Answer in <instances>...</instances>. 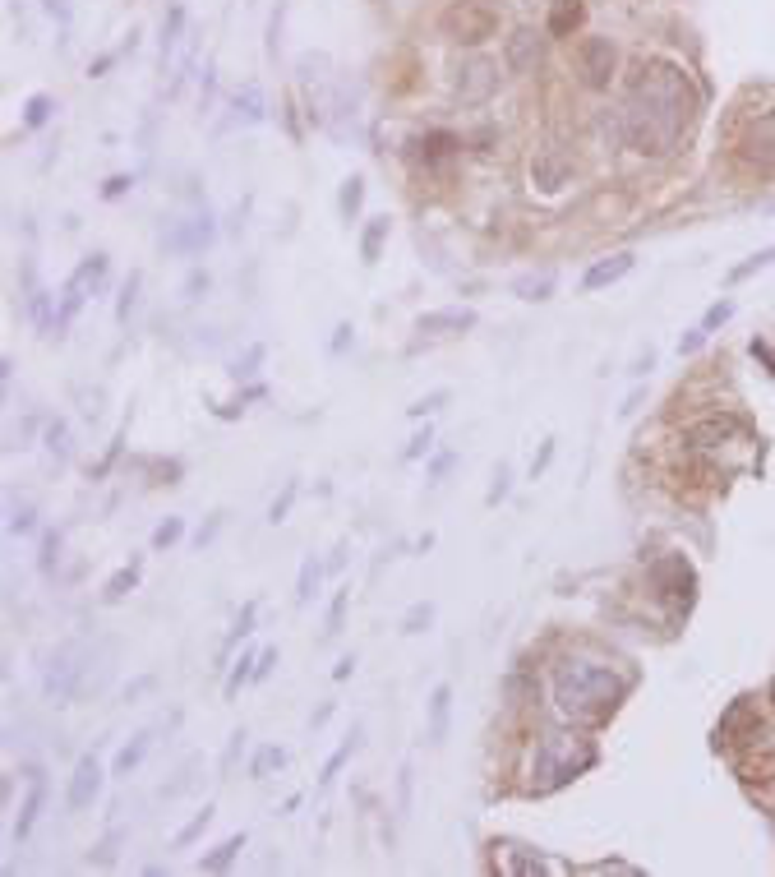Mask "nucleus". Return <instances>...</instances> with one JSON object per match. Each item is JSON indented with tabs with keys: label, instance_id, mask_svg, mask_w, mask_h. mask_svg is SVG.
I'll return each instance as SVG.
<instances>
[{
	"label": "nucleus",
	"instance_id": "obj_1",
	"mask_svg": "<svg viewBox=\"0 0 775 877\" xmlns=\"http://www.w3.org/2000/svg\"><path fill=\"white\" fill-rule=\"evenodd\" d=\"M692 116H697V88L688 84V74L665 61H651L632 74L628 93H623L619 139L632 153L665 157L692 130Z\"/></svg>",
	"mask_w": 775,
	"mask_h": 877
},
{
	"label": "nucleus",
	"instance_id": "obj_2",
	"mask_svg": "<svg viewBox=\"0 0 775 877\" xmlns=\"http://www.w3.org/2000/svg\"><path fill=\"white\" fill-rule=\"evenodd\" d=\"M628 693V679L614 674L609 665L596 661H563L554 670V702H559L563 716L573 721H605L609 711L623 702Z\"/></svg>",
	"mask_w": 775,
	"mask_h": 877
},
{
	"label": "nucleus",
	"instance_id": "obj_3",
	"mask_svg": "<svg viewBox=\"0 0 775 877\" xmlns=\"http://www.w3.org/2000/svg\"><path fill=\"white\" fill-rule=\"evenodd\" d=\"M596 762V744L577 730H549L540 739V753H536V790L540 794H554L563 790L568 781H577L586 767Z\"/></svg>",
	"mask_w": 775,
	"mask_h": 877
},
{
	"label": "nucleus",
	"instance_id": "obj_4",
	"mask_svg": "<svg viewBox=\"0 0 775 877\" xmlns=\"http://www.w3.org/2000/svg\"><path fill=\"white\" fill-rule=\"evenodd\" d=\"M107 282V254H88L84 264L70 273L65 291H60V305H56V333L60 328L74 324V314L88 305V296H97V287Z\"/></svg>",
	"mask_w": 775,
	"mask_h": 877
},
{
	"label": "nucleus",
	"instance_id": "obj_5",
	"mask_svg": "<svg viewBox=\"0 0 775 877\" xmlns=\"http://www.w3.org/2000/svg\"><path fill=\"white\" fill-rule=\"evenodd\" d=\"M84 647L79 642H70V647H60L56 656H51L47 674H42V688H47V697H56V702H70L74 693H79V684H84Z\"/></svg>",
	"mask_w": 775,
	"mask_h": 877
},
{
	"label": "nucleus",
	"instance_id": "obj_6",
	"mask_svg": "<svg viewBox=\"0 0 775 877\" xmlns=\"http://www.w3.org/2000/svg\"><path fill=\"white\" fill-rule=\"evenodd\" d=\"M494 10H485V5H476V0H457L453 10L443 14V33L453 37V42H471V47H480L485 37H494Z\"/></svg>",
	"mask_w": 775,
	"mask_h": 877
},
{
	"label": "nucleus",
	"instance_id": "obj_7",
	"mask_svg": "<svg viewBox=\"0 0 775 877\" xmlns=\"http://www.w3.org/2000/svg\"><path fill=\"white\" fill-rule=\"evenodd\" d=\"M739 157L748 162L752 171H762V176H775V111L757 116V121L743 130L739 139Z\"/></svg>",
	"mask_w": 775,
	"mask_h": 877
},
{
	"label": "nucleus",
	"instance_id": "obj_8",
	"mask_svg": "<svg viewBox=\"0 0 775 877\" xmlns=\"http://www.w3.org/2000/svg\"><path fill=\"white\" fill-rule=\"evenodd\" d=\"M577 61H582L586 88H609L614 65H619V51H614V42H609V37H586L582 51H577Z\"/></svg>",
	"mask_w": 775,
	"mask_h": 877
},
{
	"label": "nucleus",
	"instance_id": "obj_9",
	"mask_svg": "<svg viewBox=\"0 0 775 877\" xmlns=\"http://www.w3.org/2000/svg\"><path fill=\"white\" fill-rule=\"evenodd\" d=\"M651 582L660 587V596L692 605V587H697V577H692L688 559H679V554H665V559H656V564H651Z\"/></svg>",
	"mask_w": 775,
	"mask_h": 877
},
{
	"label": "nucleus",
	"instance_id": "obj_10",
	"mask_svg": "<svg viewBox=\"0 0 775 877\" xmlns=\"http://www.w3.org/2000/svg\"><path fill=\"white\" fill-rule=\"evenodd\" d=\"M494 88H499V65L489 56H471L457 70V97L462 102H485V97H494Z\"/></svg>",
	"mask_w": 775,
	"mask_h": 877
},
{
	"label": "nucleus",
	"instance_id": "obj_11",
	"mask_svg": "<svg viewBox=\"0 0 775 877\" xmlns=\"http://www.w3.org/2000/svg\"><path fill=\"white\" fill-rule=\"evenodd\" d=\"M97 790H102V762H97V753H84L70 776V790H65V808H70V813H84L97 799Z\"/></svg>",
	"mask_w": 775,
	"mask_h": 877
},
{
	"label": "nucleus",
	"instance_id": "obj_12",
	"mask_svg": "<svg viewBox=\"0 0 775 877\" xmlns=\"http://www.w3.org/2000/svg\"><path fill=\"white\" fill-rule=\"evenodd\" d=\"M47 808V776L37 767H28V794H24V804H19V817H14V841L24 845L28 836H33L37 827V813Z\"/></svg>",
	"mask_w": 775,
	"mask_h": 877
},
{
	"label": "nucleus",
	"instance_id": "obj_13",
	"mask_svg": "<svg viewBox=\"0 0 775 877\" xmlns=\"http://www.w3.org/2000/svg\"><path fill=\"white\" fill-rule=\"evenodd\" d=\"M743 425L734 421V416H706V421H697V425H688V434H683V444L688 448H697V453H706V448H720V444H729L734 434H739Z\"/></svg>",
	"mask_w": 775,
	"mask_h": 877
},
{
	"label": "nucleus",
	"instance_id": "obj_14",
	"mask_svg": "<svg viewBox=\"0 0 775 877\" xmlns=\"http://www.w3.org/2000/svg\"><path fill=\"white\" fill-rule=\"evenodd\" d=\"M466 328H476V310H434L416 319L420 337H453V333H466Z\"/></svg>",
	"mask_w": 775,
	"mask_h": 877
},
{
	"label": "nucleus",
	"instance_id": "obj_15",
	"mask_svg": "<svg viewBox=\"0 0 775 877\" xmlns=\"http://www.w3.org/2000/svg\"><path fill=\"white\" fill-rule=\"evenodd\" d=\"M540 56H545V42H540V33H531V28H517V33L508 37V70H513V74L536 70Z\"/></svg>",
	"mask_w": 775,
	"mask_h": 877
},
{
	"label": "nucleus",
	"instance_id": "obj_16",
	"mask_svg": "<svg viewBox=\"0 0 775 877\" xmlns=\"http://www.w3.org/2000/svg\"><path fill=\"white\" fill-rule=\"evenodd\" d=\"M632 254H609V259H596V264L586 268V277H582V291H600V287H614L619 277H628L632 273Z\"/></svg>",
	"mask_w": 775,
	"mask_h": 877
},
{
	"label": "nucleus",
	"instance_id": "obj_17",
	"mask_svg": "<svg viewBox=\"0 0 775 877\" xmlns=\"http://www.w3.org/2000/svg\"><path fill=\"white\" fill-rule=\"evenodd\" d=\"M208 241H213V217H194V222H180V227L167 236V245H171L176 254H199Z\"/></svg>",
	"mask_w": 775,
	"mask_h": 877
},
{
	"label": "nucleus",
	"instance_id": "obj_18",
	"mask_svg": "<svg viewBox=\"0 0 775 877\" xmlns=\"http://www.w3.org/2000/svg\"><path fill=\"white\" fill-rule=\"evenodd\" d=\"M448 721H453V688L439 684L430 693V744H443V739H448Z\"/></svg>",
	"mask_w": 775,
	"mask_h": 877
},
{
	"label": "nucleus",
	"instance_id": "obj_19",
	"mask_svg": "<svg viewBox=\"0 0 775 877\" xmlns=\"http://www.w3.org/2000/svg\"><path fill=\"white\" fill-rule=\"evenodd\" d=\"M148 748H153V734H148V730H144V734H134L130 744H125V748L116 753V762H111V776H130V771L148 757Z\"/></svg>",
	"mask_w": 775,
	"mask_h": 877
},
{
	"label": "nucleus",
	"instance_id": "obj_20",
	"mask_svg": "<svg viewBox=\"0 0 775 877\" xmlns=\"http://www.w3.org/2000/svg\"><path fill=\"white\" fill-rule=\"evenodd\" d=\"M240 850H245V836H240V831H236V836H227V841L217 845L213 854H203V859H199V868H203V873H227V868L236 864V854H240Z\"/></svg>",
	"mask_w": 775,
	"mask_h": 877
},
{
	"label": "nucleus",
	"instance_id": "obj_21",
	"mask_svg": "<svg viewBox=\"0 0 775 877\" xmlns=\"http://www.w3.org/2000/svg\"><path fill=\"white\" fill-rule=\"evenodd\" d=\"M453 148H457V139H453L448 130H439V134H425V139H416V153H411V157H416V162H443V157L453 153Z\"/></svg>",
	"mask_w": 775,
	"mask_h": 877
},
{
	"label": "nucleus",
	"instance_id": "obj_22",
	"mask_svg": "<svg viewBox=\"0 0 775 877\" xmlns=\"http://www.w3.org/2000/svg\"><path fill=\"white\" fill-rule=\"evenodd\" d=\"M388 227H393V217H370V227H365V236H360V254H365V264H374V259L383 254Z\"/></svg>",
	"mask_w": 775,
	"mask_h": 877
},
{
	"label": "nucleus",
	"instance_id": "obj_23",
	"mask_svg": "<svg viewBox=\"0 0 775 877\" xmlns=\"http://www.w3.org/2000/svg\"><path fill=\"white\" fill-rule=\"evenodd\" d=\"M563 176H568V162H563V157H554V153L536 157V185L540 190H559Z\"/></svg>",
	"mask_w": 775,
	"mask_h": 877
},
{
	"label": "nucleus",
	"instance_id": "obj_24",
	"mask_svg": "<svg viewBox=\"0 0 775 877\" xmlns=\"http://www.w3.org/2000/svg\"><path fill=\"white\" fill-rule=\"evenodd\" d=\"M577 24H582V5H577V0H559V5H554V14H549V37L573 33Z\"/></svg>",
	"mask_w": 775,
	"mask_h": 877
},
{
	"label": "nucleus",
	"instance_id": "obj_25",
	"mask_svg": "<svg viewBox=\"0 0 775 877\" xmlns=\"http://www.w3.org/2000/svg\"><path fill=\"white\" fill-rule=\"evenodd\" d=\"M360 199H365V181H360V176H346L342 194H337V213H342V222H356Z\"/></svg>",
	"mask_w": 775,
	"mask_h": 877
},
{
	"label": "nucleus",
	"instance_id": "obj_26",
	"mask_svg": "<svg viewBox=\"0 0 775 877\" xmlns=\"http://www.w3.org/2000/svg\"><path fill=\"white\" fill-rule=\"evenodd\" d=\"M254 665H259V651H240L236 661H231V674H227V697H236L240 688L254 679Z\"/></svg>",
	"mask_w": 775,
	"mask_h": 877
},
{
	"label": "nucleus",
	"instance_id": "obj_27",
	"mask_svg": "<svg viewBox=\"0 0 775 877\" xmlns=\"http://www.w3.org/2000/svg\"><path fill=\"white\" fill-rule=\"evenodd\" d=\"M282 767H287V748L263 744L259 753H254V762H250V776L254 781H263V776H273V771H282Z\"/></svg>",
	"mask_w": 775,
	"mask_h": 877
},
{
	"label": "nucleus",
	"instance_id": "obj_28",
	"mask_svg": "<svg viewBox=\"0 0 775 877\" xmlns=\"http://www.w3.org/2000/svg\"><path fill=\"white\" fill-rule=\"evenodd\" d=\"M134 587H139V564H125V568H120V573L107 582V591H102V601H107V605H116V601H125V596H130Z\"/></svg>",
	"mask_w": 775,
	"mask_h": 877
},
{
	"label": "nucleus",
	"instance_id": "obj_29",
	"mask_svg": "<svg viewBox=\"0 0 775 877\" xmlns=\"http://www.w3.org/2000/svg\"><path fill=\"white\" fill-rule=\"evenodd\" d=\"M319 577H323V564H319V554H310V559L300 564V582H296V601H300V605L314 601V591H319Z\"/></svg>",
	"mask_w": 775,
	"mask_h": 877
},
{
	"label": "nucleus",
	"instance_id": "obj_30",
	"mask_svg": "<svg viewBox=\"0 0 775 877\" xmlns=\"http://www.w3.org/2000/svg\"><path fill=\"white\" fill-rule=\"evenodd\" d=\"M356 744H360V725H356V730H351V734H346V739H342V748H337V753L328 757V762H323V771H319V785H328V781H333V776H337V771L346 767V757L356 753Z\"/></svg>",
	"mask_w": 775,
	"mask_h": 877
},
{
	"label": "nucleus",
	"instance_id": "obj_31",
	"mask_svg": "<svg viewBox=\"0 0 775 877\" xmlns=\"http://www.w3.org/2000/svg\"><path fill=\"white\" fill-rule=\"evenodd\" d=\"M513 291L522 296V301H545L549 291H554V277L549 273H536V277H517Z\"/></svg>",
	"mask_w": 775,
	"mask_h": 877
},
{
	"label": "nucleus",
	"instance_id": "obj_32",
	"mask_svg": "<svg viewBox=\"0 0 775 877\" xmlns=\"http://www.w3.org/2000/svg\"><path fill=\"white\" fill-rule=\"evenodd\" d=\"M28 314H33V324L47 333V328H56V314H51V291H33L28 296Z\"/></svg>",
	"mask_w": 775,
	"mask_h": 877
},
{
	"label": "nucleus",
	"instance_id": "obj_33",
	"mask_svg": "<svg viewBox=\"0 0 775 877\" xmlns=\"http://www.w3.org/2000/svg\"><path fill=\"white\" fill-rule=\"evenodd\" d=\"M236 111L245 116V121H263V93H259V84L240 88V93H236Z\"/></svg>",
	"mask_w": 775,
	"mask_h": 877
},
{
	"label": "nucleus",
	"instance_id": "obj_34",
	"mask_svg": "<svg viewBox=\"0 0 775 877\" xmlns=\"http://www.w3.org/2000/svg\"><path fill=\"white\" fill-rule=\"evenodd\" d=\"M180 28H185V5H171L167 14V28H162V61L171 56V47L180 42Z\"/></svg>",
	"mask_w": 775,
	"mask_h": 877
},
{
	"label": "nucleus",
	"instance_id": "obj_35",
	"mask_svg": "<svg viewBox=\"0 0 775 877\" xmlns=\"http://www.w3.org/2000/svg\"><path fill=\"white\" fill-rule=\"evenodd\" d=\"M771 264H775V245H771V250H762V254H752L748 264L729 268V282H748L752 273H762V268H771Z\"/></svg>",
	"mask_w": 775,
	"mask_h": 877
},
{
	"label": "nucleus",
	"instance_id": "obj_36",
	"mask_svg": "<svg viewBox=\"0 0 775 877\" xmlns=\"http://www.w3.org/2000/svg\"><path fill=\"white\" fill-rule=\"evenodd\" d=\"M47 116H51V97L47 93H33V97H28V107H24V125H28V130H37V125H47Z\"/></svg>",
	"mask_w": 775,
	"mask_h": 877
},
{
	"label": "nucleus",
	"instance_id": "obj_37",
	"mask_svg": "<svg viewBox=\"0 0 775 877\" xmlns=\"http://www.w3.org/2000/svg\"><path fill=\"white\" fill-rule=\"evenodd\" d=\"M296 494H300V485H296V481H287V490H282V494L273 499V508H268V522H273V527H277V522H287L291 504H296Z\"/></svg>",
	"mask_w": 775,
	"mask_h": 877
},
{
	"label": "nucleus",
	"instance_id": "obj_38",
	"mask_svg": "<svg viewBox=\"0 0 775 877\" xmlns=\"http://www.w3.org/2000/svg\"><path fill=\"white\" fill-rule=\"evenodd\" d=\"M254 614H259V601H250V605H245V610L236 614V628H231V637H227V651L236 647L240 637H250V628H254ZM227 651H222V656H227Z\"/></svg>",
	"mask_w": 775,
	"mask_h": 877
},
{
	"label": "nucleus",
	"instance_id": "obj_39",
	"mask_svg": "<svg viewBox=\"0 0 775 877\" xmlns=\"http://www.w3.org/2000/svg\"><path fill=\"white\" fill-rule=\"evenodd\" d=\"M434 619V605L430 601H420V605H411L406 610V619H402V633H425V624Z\"/></svg>",
	"mask_w": 775,
	"mask_h": 877
},
{
	"label": "nucleus",
	"instance_id": "obj_40",
	"mask_svg": "<svg viewBox=\"0 0 775 877\" xmlns=\"http://www.w3.org/2000/svg\"><path fill=\"white\" fill-rule=\"evenodd\" d=\"M180 536H185V522H180V517H167V522L153 531V550H167V545H176Z\"/></svg>",
	"mask_w": 775,
	"mask_h": 877
},
{
	"label": "nucleus",
	"instance_id": "obj_41",
	"mask_svg": "<svg viewBox=\"0 0 775 877\" xmlns=\"http://www.w3.org/2000/svg\"><path fill=\"white\" fill-rule=\"evenodd\" d=\"M139 282H144V277L130 273V277H125V287H120V305H116V319H120V324L130 319V305H134V296H139Z\"/></svg>",
	"mask_w": 775,
	"mask_h": 877
},
{
	"label": "nucleus",
	"instance_id": "obj_42",
	"mask_svg": "<svg viewBox=\"0 0 775 877\" xmlns=\"http://www.w3.org/2000/svg\"><path fill=\"white\" fill-rule=\"evenodd\" d=\"M346 601H351V587H342L333 596V605H328V637L342 633V614H346Z\"/></svg>",
	"mask_w": 775,
	"mask_h": 877
},
{
	"label": "nucleus",
	"instance_id": "obj_43",
	"mask_svg": "<svg viewBox=\"0 0 775 877\" xmlns=\"http://www.w3.org/2000/svg\"><path fill=\"white\" fill-rule=\"evenodd\" d=\"M47 448H51L56 457H70V430H65L60 421L47 425Z\"/></svg>",
	"mask_w": 775,
	"mask_h": 877
},
{
	"label": "nucleus",
	"instance_id": "obj_44",
	"mask_svg": "<svg viewBox=\"0 0 775 877\" xmlns=\"http://www.w3.org/2000/svg\"><path fill=\"white\" fill-rule=\"evenodd\" d=\"M430 448H434V430L425 425V430H416V439L406 444V453H402V457H406V462H416V457H425Z\"/></svg>",
	"mask_w": 775,
	"mask_h": 877
},
{
	"label": "nucleus",
	"instance_id": "obj_45",
	"mask_svg": "<svg viewBox=\"0 0 775 877\" xmlns=\"http://www.w3.org/2000/svg\"><path fill=\"white\" fill-rule=\"evenodd\" d=\"M208 822H213V804L203 808V813H194V822H190V827H185V831H180L176 841H180V845H194V841H199V831L208 827Z\"/></svg>",
	"mask_w": 775,
	"mask_h": 877
},
{
	"label": "nucleus",
	"instance_id": "obj_46",
	"mask_svg": "<svg viewBox=\"0 0 775 877\" xmlns=\"http://www.w3.org/2000/svg\"><path fill=\"white\" fill-rule=\"evenodd\" d=\"M549 462H554V439H545V444H540V453L531 457V481H540V476H545Z\"/></svg>",
	"mask_w": 775,
	"mask_h": 877
},
{
	"label": "nucleus",
	"instance_id": "obj_47",
	"mask_svg": "<svg viewBox=\"0 0 775 877\" xmlns=\"http://www.w3.org/2000/svg\"><path fill=\"white\" fill-rule=\"evenodd\" d=\"M729 314H734V301H720V305H711V310H706V319H702V328H706V333H711V328H720V324H725Z\"/></svg>",
	"mask_w": 775,
	"mask_h": 877
},
{
	"label": "nucleus",
	"instance_id": "obj_48",
	"mask_svg": "<svg viewBox=\"0 0 775 877\" xmlns=\"http://www.w3.org/2000/svg\"><path fill=\"white\" fill-rule=\"evenodd\" d=\"M508 485H513V471H508V467H499V471H494V490H489V499H485V504H489V508L499 504L503 494H508Z\"/></svg>",
	"mask_w": 775,
	"mask_h": 877
},
{
	"label": "nucleus",
	"instance_id": "obj_49",
	"mask_svg": "<svg viewBox=\"0 0 775 877\" xmlns=\"http://www.w3.org/2000/svg\"><path fill=\"white\" fill-rule=\"evenodd\" d=\"M443 402H448V388H439V393H430V397H420L416 407H411V416H430V411H439Z\"/></svg>",
	"mask_w": 775,
	"mask_h": 877
},
{
	"label": "nucleus",
	"instance_id": "obj_50",
	"mask_svg": "<svg viewBox=\"0 0 775 877\" xmlns=\"http://www.w3.org/2000/svg\"><path fill=\"white\" fill-rule=\"evenodd\" d=\"M706 347V328H692V333L679 337V356H692V351H702Z\"/></svg>",
	"mask_w": 775,
	"mask_h": 877
},
{
	"label": "nucleus",
	"instance_id": "obj_51",
	"mask_svg": "<svg viewBox=\"0 0 775 877\" xmlns=\"http://www.w3.org/2000/svg\"><path fill=\"white\" fill-rule=\"evenodd\" d=\"M56 545H60V531H47V541H42V573H51V564H56Z\"/></svg>",
	"mask_w": 775,
	"mask_h": 877
},
{
	"label": "nucleus",
	"instance_id": "obj_52",
	"mask_svg": "<svg viewBox=\"0 0 775 877\" xmlns=\"http://www.w3.org/2000/svg\"><path fill=\"white\" fill-rule=\"evenodd\" d=\"M282 5H287V0H277V5H273V19H268V56H277V28H282Z\"/></svg>",
	"mask_w": 775,
	"mask_h": 877
},
{
	"label": "nucleus",
	"instance_id": "obj_53",
	"mask_svg": "<svg viewBox=\"0 0 775 877\" xmlns=\"http://www.w3.org/2000/svg\"><path fill=\"white\" fill-rule=\"evenodd\" d=\"M273 665H277V651L263 647L259 651V665H254V679H268V674H273Z\"/></svg>",
	"mask_w": 775,
	"mask_h": 877
},
{
	"label": "nucleus",
	"instance_id": "obj_54",
	"mask_svg": "<svg viewBox=\"0 0 775 877\" xmlns=\"http://www.w3.org/2000/svg\"><path fill=\"white\" fill-rule=\"evenodd\" d=\"M448 467H453V453H439V457H434V462H430V485L443 481V471H448Z\"/></svg>",
	"mask_w": 775,
	"mask_h": 877
},
{
	"label": "nucleus",
	"instance_id": "obj_55",
	"mask_svg": "<svg viewBox=\"0 0 775 877\" xmlns=\"http://www.w3.org/2000/svg\"><path fill=\"white\" fill-rule=\"evenodd\" d=\"M125 190H130V176H111V181H107V190H102V194H107V199H120V194H125Z\"/></svg>",
	"mask_w": 775,
	"mask_h": 877
},
{
	"label": "nucleus",
	"instance_id": "obj_56",
	"mask_svg": "<svg viewBox=\"0 0 775 877\" xmlns=\"http://www.w3.org/2000/svg\"><path fill=\"white\" fill-rule=\"evenodd\" d=\"M203 287H208V277H203V273H194L190 282H185V301H199V291H203Z\"/></svg>",
	"mask_w": 775,
	"mask_h": 877
},
{
	"label": "nucleus",
	"instance_id": "obj_57",
	"mask_svg": "<svg viewBox=\"0 0 775 877\" xmlns=\"http://www.w3.org/2000/svg\"><path fill=\"white\" fill-rule=\"evenodd\" d=\"M513 868H517V873H545V864H540V859H526V854H517Z\"/></svg>",
	"mask_w": 775,
	"mask_h": 877
},
{
	"label": "nucleus",
	"instance_id": "obj_58",
	"mask_svg": "<svg viewBox=\"0 0 775 877\" xmlns=\"http://www.w3.org/2000/svg\"><path fill=\"white\" fill-rule=\"evenodd\" d=\"M10 531H33V508H24V513H14V517H10Z\"/></svg>",
	"mask_w": 775,
	"mask_h": 877
},
{
	"label": "nucleus",
	"instance_id": "obj_59",
	"mask_svg": "<svg viewBox=\"0 0 775 877\" xmlns=\"http://www.w3.org/2000/svg\"><path fill=\"white\" fill-rule=\"evenodd\" d=\"M217 527H222L217 517H213V522H203V527H199V536H194V545H208V541H213V536H217Z\"/></svg>",
	"mask_w": 775,
	"mask_h": 877
},
{
	"label": "nucleus",
	"instance_id": "obj_60",
	"mask_svg": "<svg viewBox=\"0 0 775 877\" xmlns=\"http://www.w3.org/2000/svg\"><path fill=\"white\" fill-rule=\"evenodd\" d=\"M752 356H757V361H766V365H771V374H775V356H771V347H766L762 337H757V342H752Z\"/></svg>",
	"mask_w": 775,
	"mask_h": 877
},
{
	"label": "nucleus",
	"instance_id": "obj_61",
	"mask_svg": "<svg viewBox=\"0 0 775 877\" xmlns=\"http://www.w3.org/2000/svg\"><path fill=\"white\" fill-rule=\"evenodd\" d=\"M351 670H356V656H342L337 670H333V679H351Z\"/></svg>",
	"mask_w": 775,
	"mask_h": 877
},
{
	"label": "nucleus",
	"instance_id": "obj_62",
	"mask_svg": "<svg viewBox=\"0 0 775 877\" xmlns=\"http://www.w3.org/2000/svg\"><path fill=\"white\" fill-rule=\"evenodd\" d=\"M346 347H351V324H342L333 337V351H346Z\"/></svg>",
	"mask_w": 775,
	"mask_h": 877
},
{
	"label": "nucleus",
	"instance_id": "obj_63",
	"mask_svg": "<svg viewBox=\"0 0 775 877\" xmlns=\"http://www.w3.org/2000/svg\"><path fill=\"white\" fill-rule=\"evenodd\" d=\"M111 65H116V56H102V61H93V79H97V74H107Z\"/></svg>",
	"mask_w": 775,
	"mask_h": 877
}]
</instances>
